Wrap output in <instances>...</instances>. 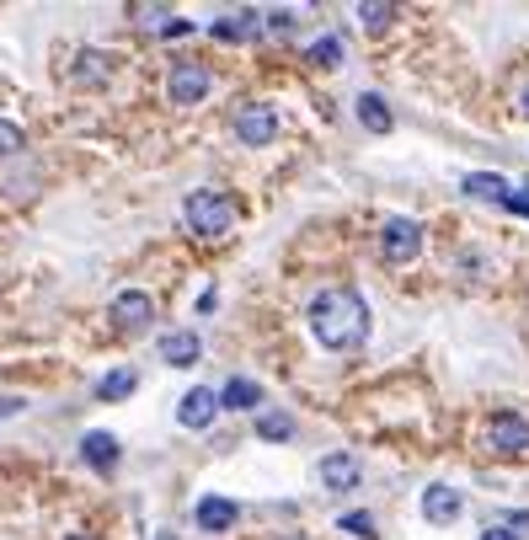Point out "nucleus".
I'll return each mask as SVG.
<instances>
[{
  "instance_id": "nucleus-1",
  "label": "nucleus",
  "mask_w": 529,
  "mask_h": 540,
  "mask_svg": "<svg viewBox=\"0 0 529 540\" xmlns=\"http://www.w3.org/2000/svg\"><path fill=\"white\" fill-rule=\"evenodd\" d=\"M310 332H316L321 348H359L369 332V305L353 295V289H321L310 300Z\"/></svg>"
},
{
  "instance_id": "nucleus-2",
  "label": "nucleus",
  "mask_w": 529,
  "mask_h": 540,
  "mask_svg": "<svg viewBox=\"0 0 529 540\" xmlns=\"http://www.w3.org/2000/svg\"><path fill=\"white\" fill-rule=\"evenodd\" d=\"M182 214H188V230H198V236H225V230L236 225V204L214 188H193Z\"/></svg>"
},
{
  "instance_id": "nucleus-3",
  "label": "nucleus",
  "mask_w": 529,
  "mask_h": 540,
  "mask_svg": "<svg viewBox=\"0 0 529 540\" xmlns=\"http://www.w3.org/2000/svg\"><path fill=\"white\" fill-rule=\"evenodd\" d=\"M209 86H214V75H209V65H198V59H177V65H171V75H166V97L177 102V107L204 102Z\"/></svg>"
},
{
  "instance_id": "nucleus-4",
  "label": "nucleus",
  "mask_w": 529,
  "mask_h": 540,
  "mask_svg": "<svg viewBox=\"0 0 529 540\" xmlns=\"http://www.w3.org/2000/svg\"><path fill=\"white\" fill-rule=\"evenodd\" d=\"M487 450L508 455V460L529 455V423L519 418V412H497V418L487 423Z\"/></svg>"
},
{
  "instance_id": "nucleus-5",
  "label": "nucleus",
  "mask_w": 529,
  "mask_h": 540,
  "mask_svg": "<svg viewBox=\"0 0 529 540\" xmlns=\"http://www.w3.org/2000/svg\"><path fill=\"white\" fill-rule=\"evenodd\" d=\"M417 252H423V225H417V220H385L380 257L385 262H412Z\"/></svg>"
},
{
  "instance_id": "nucleus-6",
  "label": "nucleus",
  "mask_w": 529,
  "mask_h": 540,
  "mask_svg": "<svg viewBox=\"0 0 529 540\" xmlns=\"http://www.w3.org/2000/svg\"><path fill=\"white\" fill-rule=\"evenodd\" d=\"M107 316H113L118 332H145L150 316H155V300L145 289H123V295H113V305H107Z\"/></svg>"
},
{
  "instance_id": "nucleus-7",
  "label": "nucleus",
  "mask_w": 529,
  "mask_h": 540,
  "mask_svg": "<svg viewBox=\"0 0 529 540\" xmlns=\"http://www.w3.org/2000/svg\"><path fill=\"white\" fill-rule=\"evenodd\" d=\"M273 134H278V113L268 102H246L236 113V140L241 145H273Z\"/></svg>"
},
{
  "instance_id": "nucleus-8",
  "label": "nucleus",
  "mask_w": 529,
  "mask_h": 540,
  "mask_svg": "<svg viewBox=\"0 0 529 540\" xmlns=\"http://www.w3.org/2000/svg\"><path fill=\"white\" fill-rule=\"evenodd\" d=\"M214 412H220V396H214L209 385H193V391L177 401V423L182 428H209Z\"/></svg>"
},
{
  "instance_id": "nucleus-9",
  "label": "nucleus",
  "mask_w": 529,
  "mask_h": 540,
  "mask_svg": "<svg viewBox=\"0 0 529 540\" xmlns=\"http://www.w3.org/2000/svg\"><path fill=\"white\" fill-rule=\"evenodd\" d=\"M316 476H321L326 492H353V487H359V460H353V455H326L316 466Z\"/></svg>"
},
{
  "instance_id": "nucleus-10",
  "label": "nucleus",
  "mask_w": 529,
  "mask_h": 540,
  "mask_svg": "<svg viewBox=\"0 0 529 540\" xmlns=\"http://www.w3.org/2000/svg\"><path fill=\"white\" fill-rule=\"evenodd\" d=\"M460 492L455 487H444V482H433L428 492H423V514H428V524H449V519H460Z\"/></svg>"
},
{
  "instance_id": "nucleus-11",
  "label": "nucleus",
  "mask_w": 529,
  "mask_h": 540,
  "mask_svg": "<svg viewBox=\"0 0 529 540\" xmlns=\"http://www.w3.org/2000/svg\"><path fill=\"white\" fill-rule=\"evenodd\" d=\"M161 359L177 364V369H188V364L204 359V343H198V332H166L161 337Z\"/></svg>"
},
{
  "instance_id": "nucleus-12",
  "label": "nucleus",
  "mask_w": 529,
  "mask_h": 540,
  "mask_svg": "<svg viewBox=\"0 0 529 540\" xmlns=\"http://www.w3.org/2000/svg\"><path fill=\"white\" fill-rule=\"evenodd\" d=\"M236 519H241V508L230 503V498H204V503H198V530H209V535L230 530Z\"/></svg>"
},
{
  "instance_id": "nucleus-13",
  "label": "nucleus",
  "mask_w": 529,
  "mask_h": 540,
  "mask_svg": "<svg viewBox=\"0 0 529 540\" xmlns=\"http://www.w3.org/2000/svg\"><path fill=\"white\" fill-rule=\"evenodd\" d=\"M257 33H262L257 11H230L225 22H214V38H225V43H241V38H257Z\"/></svg>"
},
{
  "instance_id": "nucleus-14",
  "label": "nucleus",
  "mask_w": 529,
  "mask_h": 540,
  "mask_svg": "<svg viewBox=\"0 0 529 540\" xmlns=\"http://www.w3.org/2000/svg\"><path fill=\"white\" fill-rule=\"evenodd\" d=\"M257 401H262V385L246 380V375H236V380H230L225 391H220V407H230V412H252Z\"/></svg>"
},
{
  "instance_id": "nucleus-15",
  "label": "nucleus",
  "mask_w": 529,
  "mask_h": 540,
  "mask_svg": "<svg viewBox=\"0 0 529 540\" xmlns=\"http://www.w3.org/2000/svg\"><path fill=\"white\" fill-rule=\"evenodd\" d=\"M81 455H86L97 471H113V466H118V439L97 428V434H86V439H81Z\"/></svg>"
},
{
  "instance_id": "nucleus-16",
  "label": "nucleus",
  "mask_w": 529,
  "mask_h": 540,
  "mask_svg": "<svg viewBox=\"0 0 529 540\" xmlns=\"http://www.w3.org/2000/svg\"><path fill=\"white\" fill-rule=\"evenodd\" d=\"M359 123L369 134H391V107H385V97L364 91V97H359Z\"/></svg>"
},
{
  "instance_id": "nucleus-17",
  "label": "nucleus",
  "mask_w": 529,
  "mask_h": 540,
  "mask_svg": "<svg viewBox=\"0 0 529 540\" xmlns=\"http://www.w3.org/2000/svg\"><path fill=\"white\" fill-rule=\"evenodd\" d=\"M134 22L150 27V33H188V22H171L166 6H134Z\"/></svg>"
},
{
  "instance_id": "nucleus-18",
  "label": "nucleus",
  "mask_w": 529,
  "mask_h": 540,
  "mask_svg": "<svg viewBox=\"0 0 529 540\" xmlns=\"http://www.w3.org/2000/svg\"><path fill=\"white\" fill-rule=\"evenodd\" d=\"M134 385H139L134 369H113V375H102L97 396H102V401H123V396H134Z\"/></svg>"
},
{
  "instance_id": "nucleus-19",
  "label": "nucleus",
  "mask_w": 529,
  "mask_h": 540,
  "mask_svg": "<svg viewBox=\"0 0 529 540\" xmlns=\"http://www.w3.org/2000/svg\"><path fill=\"white\" fill-rule=\"evenodd\" d=\"M465 193H471V198H508V182L497 172H471V177H465Z\"/></svg>"
},
{
  "instance_id": "nucleus-20",
  "label": "nucleus",
  "mask_w": 529,
  "mask_h": 540,
  "mask_svg": "<svg viewBox=\"0 0 529 540\" xmlns=\"http://www.w3.org/2000/svg\"><path fill=\"white\" fill-rule=\"evenodd\" d=\"M391 17H396V6H385V0H364V6H359V22L369 27V33L391 27Z\"/></svg>"
},
{
  "instance_id": "nucleus-21",
  "label": "nucleus",
  "mask_w": 529,
  "mask_h": 540,
  "mask_svg": "<svg viewBox=\"0 0 529 540\" xmlns=\"http://www.w3.org/2000/svg\"><path fill=\"white\" fill-rule=\"evenodd\" d=\"M257 434H262V439H289V434H294V418H284V412H262V418H257Z\"/></svg>"
},
{
  "instance_id": "nucleus-22",
  "label": "nucleus",
  "mask_w": 529,
  "mask_h": 540,
  "mask_svg": "<svg viewBox=\"0 0 529 540\" xmlns=\"http://www.w3.org/2000/svg\"><path fill=\"white\" fill-rule=\"evenodd\" d=\"M310 59H316V65H326V70L342 65V38H332V33L316 38V43H310Z\"/></svg>"
},
{
  "instance_id": "nucleus-23",
  "label": "nucleus",
  "mask_w": 529,
  "mask_h": 540,
  "mask_svg": "<svg viewBox=\"0 0 529 540\" xmlns=\"http://www.w3.org/2000/svg\"><path fill=\"white\" fill-rule=\"evenodd\" d=\"M342 530L359 535V540H375V519H369V514H342Z\"/></svg>"
},
{
  "instance_id": "nucleus-24",
  "label": "nucleus",
  "mask_w": 529,
  "mask_h": 540,
  "mask_svg": "<svg viewBox=\"0 0 529 540\" xmlns=\"http://www.w3.org/2000/svg\"><path fill=\"white\" fill-rule=\"evenodd\" d=\"M22 150V129L17 123H0V156H17Z\"/></svg>"
},
{
  "instance_id": "nucleus-25",
  "label": "nucleus",
  "mask_w": 529,
  "mask_h": 540,
  "mask_svg": "<svg viewBox=\"0 0 529 540\" xmlns=\"http://www.w3.org/2000/svg\"><path fill=\"white\" fill-rule=\"evenodd\" d=\"M503 204L513 209V214H529V188H508V198Z\"/></svg>"
},
{
  "instance_id": "nucleus-26",
  "label": "nucleus",
  "mask_w": 529,
  "mask_h": 540,
  "mask_svg": "<svg viewBox=\"0 0 529 540\" xmlns=\"http://www.w3.org/2000/svg\"><path fill=\"white\" fill-rule=\"evenodd\" d=\"M268 27H273V33H289V27H294V11H273Z\"/></svg>"
},
{
  "instance_id": "nucleus-27",
  "label": "nucleus",
  "mask_w": 529,
  "mask_h": 540,
  "mask_svg": "<svg viewBox=\"0 0 529 540\" xmlns=\"http://www.w3.org/2000/svg\"><path fill=\"white\" fill-rule=\"evenodd\" d=\"M481 540H513V530H503V524H492V530H481Z\"/></svg>"
},
{
  "instance_id": "nucleus-28",
  "label": "nucleus",
  "mask_w": 529,
  "mask_h": 540,
  "mask_svg": "<svg viewBox=\"0 0 529 540\" xmlns=\"http://www.w3.org/2000/svg\"><path fill=\"white\" fill-rule=\"evenodd\" d=\"M524 118H529V91H524Z\"/></svg>"
},
{
  "instance_id": "nucleus-29",
  "label": "nucleus",
  "mask_w": 529,
  "mask_h": 540,
  "mask_svg": "<svg viewBox=\"0 0 529 540\" xmlns=\"http://www.w3.org/2000/svg\"><path fill=\"white\" fill-rule=\"evenodd\" d=\"M70 540H86V535H70Z\"/></svg>"
},
{
  "instance_id": "nucleus-30",
  "label": "nucleus",
  "mask_w": 529,
  "mask_h": 540,
  "mask_svg": "<svg viewBox=\"0 0 529 540\" xmlns=\"http://www.w3.org/2000/svg\"><path fill=\"white\" fill-rule=\"evenodd\" d=\"M284 540H294V535H284Z\"/></svg>"
}]
</instances>
